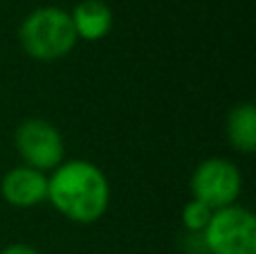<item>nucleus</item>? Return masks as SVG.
Instances as JSON below:
<instances>
[{
  "instance_id": "nucleus-1",
  "label": "nucleus",
  "mask_w": 256,
  "mask_h": 254,
  "mask_svg": "<svg viewBox=\"0 0 256 254\" xmlns=\"http://www.w3.org/2000/svg\"><path fill=\"white\" fill-rule=\"evenodd\" d=\"M48 202L76 225H92L110 207V182L94 162L63 160L48 176Z\"/></svg>"
},
{
  "instance_id": "nucleus-6",
  "label": "nucleus",
  "mask_w": 256,
  "mask_h": 254,
  "mask_svg": "<svg viewBox=\"0 0 256 254\" xmlns=\"http://www.w3.org/2000/svg\"><path fill=\"white\" fill-rule=\"evenodd\" d=\"M0 196L16 210H32L48 202V174L27 164L14 166L0 180Z\"/></svg>"
},
{
  "instance_id": "nucleus-4",
  "label": "nucleus",
  "mask_w": 256,
  "mask_h": 254,
  "mask_svg": "<svg viewBox=\"0 0 256 254\" xmlns=\"http://www.w3.org/2000/svg\"><path fill=\"white\" fill-rule=\"evenodd\" d=\"M191 198L212 210L236 205L243 192V171L234 160L212 156L202 160L191 174Z\"/></svg>"
},
{
  "instance_id": "nucleus-10",
  "label": "nucleus",
  "mask_w": 256,
  "mask_h": 254,
  "mask_svg": "<svg viewBox=\"0 0 256 254\" xmlns=\"http://www.w3.org/2000/svg\"><path fill=\"white\" fill-rule=\"evenodd\" d=\"M0 254H40L34 246H27V243H12V246L2 248Z\"/></svg>"
},
{
  "instance_id": "nucleus-9",
  "label": "nucleus",
  "mask_w": 256,
  "mask_h": 254,
  "mask_svg": "<svg viewBox=\"0 0 256 254\" xmlns=\"http://www.w3.org/2000/svg\"><path fill=\"white\" fill-rule=\"evenodd\" d=\"M214 212L216 210H212V207H207L204 202L194 200V198H191V200L182 207V216H180L182 228H184L189 234H194V236H200V234L207 230Z\"/></svg>"
},
{
  "instance_id": "nucleus-8",
  "label": "nucleus",
  "mask_w": 256,
  "mask_h": 254,
  "mask_svg": "<svg viewBox=\"0 0 256 254\" xmlns=\"http://www.w3.org/2000/svg\"><path fill=\"white\" fill-rule=\"evenodd\" d=\"M225 138L236 153L252 156L256 151V106L252 102H240L227 112Z\"/></svg>"
},
{
  "instance_id": "nucleus-2",
  "label": "nucleus",
  "mask_w": 256,
  "mask_h": 254,
  "mask_svg": "<svg viewBox=\"0 0 256 254\" xmlns=\"http://www.w3.org/2000/svg\"><path fill=\"white\" fill-rule=\"evenodd\" d=\"M18 43L30 58L40 63H54L74 52L76 38L70 12L54 4L36 7L22 18L18 27Z\"/></svg>"
},
{
  "instance_id": "nucleus-7",
  "label": "nucleus",
  "mask_w": 256,
  "mask_h": 254,
  "mask_svg": "<svg viewBox=\"0 0 256 254\" xmlns=\"http://www.w3.org/2000/svg\"><path fill=\"white\" fill-rule=\"evenodd\" d=\"M72 27L79 40L86 43H99L112 32V9L104 0H81L70 12Z\"/></svg>"
},
{
  "instance_id": "nucleus-3",
  "label": "nucleus",
  "mask_w": 256,
  "mask_h": 254,
  "mask_svg": "<svg viewBox=\"0 0 256 254\" xmlns=\"http://www.w3.org/2000/svg\"><path fill=\"white\" fill-rule=\"evenodd\" d=\"M200 236L207 254H256V218L236 202L214 212Z\"/></svg>"
},
{
  "instance_id": "nucleus-5",
  "label": "nucleus",
  "mask_w": 256,
  "mask_h": 254,
  "mask_svg": "<svg viewBox=\"0 0 256 254\" xmlns=\"http://www.w3.org/2000/svg\"><path fill=\"white\" fill-rule=\"evenodd\" d=\"M14 146L20 156L22 164L38 169L43 174L54 171L66 160V142L52 122L32 117L18 124L14 133Z\"/></svg>"
}]
</instances>
